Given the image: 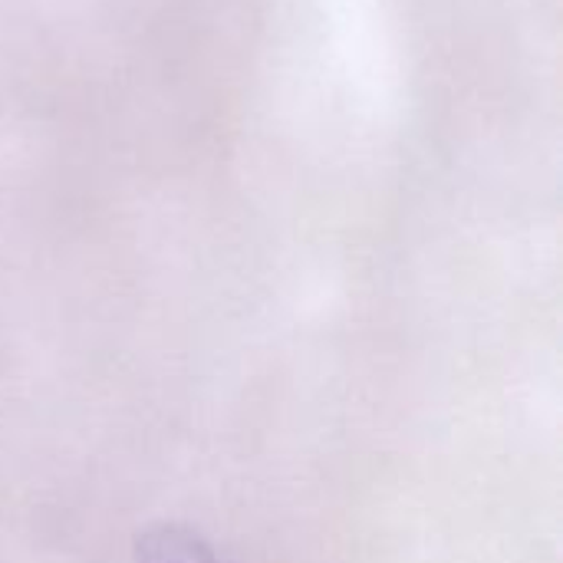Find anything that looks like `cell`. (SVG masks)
<instances>
[{
	"label": "cell",
	"mask_w": 563,
	"mask_h": 563,
	"mask_svg": "<svg viewBox=\"0 0 563 563\" xmlns=\"http://www.w3.org/2000/svg\"><path fill=\"white\" fill-rule=\"evenodd\" d=\"M135 563H221L214 551L181 525H158L139 534Z\"/></svg>",
	"instance_id": "6da1fadb"
}]
</instances>
